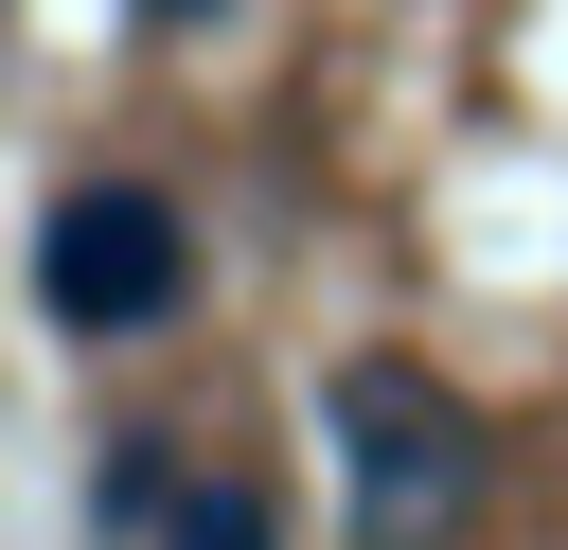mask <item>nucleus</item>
<instances>
[{"label":"nucleus","mask_w":568,"mask_h":550,"mask_svg":"<svg viewBox=\"0 0 568 550\" xmlns=\"http://www.w3.org/2000/svg\"><path fill=\"white\" fill-rule=\"evenodd\" d=\"M178 497H195V479H178V461H160V444H106V532H160V515H178Z\"/></svg>","instance_id":"4"},{"label":"nucleus","mask_w":568,"mask_h":550,"mask_svg":"<svg viewBox=\"0 0 568 550\" xmlns=\"http://www.w3.org/2000/svg\"><path fill=\"white\" fill-rule=\"evenodd\" d=\"M178 284H195V231H178L160 177H71L36 213V319L53 337H160Z\"/></svg>","instance_id":"1"},{"label":"nucleus","mask_w":568,"mask_h":550,"mask_svg":"<svg viewBox=\"0 0 568 550\" xmlns=\"http://www.w3.org/2000/svg\"><path fill=\"white\" fill-rule=\"evenodd\" d=\"M337 461H355V532H373V550H426V532H462V497H479V426H462V390H426L408 355H355V373H337Z\"/></svg>","instance_id":"2"},{"label":"nucleus","mask_w":568,"mask_h":550,"mask_svg":"<svg viewBox=\"0 0 568 550\" xmlns=\"http://www.w3.org/2000/svg\"><path fill=\"white\" fill-rule=\"evenodd\" d=\"M160 550H284V515H266V479H195L160 515Z\"/></svg>","instance_id":"3"}]
</instances>
